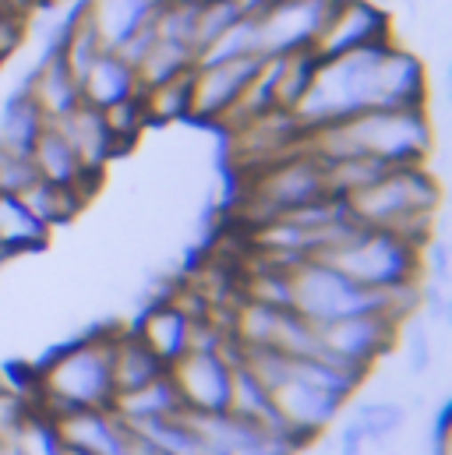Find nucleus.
Returning <instances> with one entry per match:
<instances>
[{
  "label": "nucleus",
  "mask_w": 452,
  "mask_h": 455,
  "mask_svg": "<svg viewBox=\"0 0 452 455\" xmlns=\"http://www.w3.org/2000/svg\"><path fill=\"white\" fill-rule=\"evenodd\" d=\"M424 100H428L424 60L410 46L389 39L346 57L319 60L304 100L294 107V120L304 131H311L360 110L424 107Z\"/></svg>",
  "instance_id": "f257e3e1"
},
{
  "label": "nucleus",
  "mask_w": 452,
  "mask_h": 455,
  "mask_svg": "<svg viewBox=\"0 0 452 455\" xmlns=\"http://www.w3.org/2000/svg\"><path fill=\"white\" fill-rule=\"evenodd\" d=\"M432 145H435V127L424 107H378L304 131V148L319 163L364 156L392 170L424 166Z\"/></svg>",
  "instance_id": "f03ea898"
},
{
  "label": "nucleus",
  "mask_w": 452,
  "mask_h": 455,
  "mask_svg": "<svg viewBox=\"0 0 452 455\" xmlns=\"http://www.w3.org/2000/svg\"><path fill=\"white\" fill-rule=\"evenodd\" d=\"M113 329L89 332L50 353L39 367L28 371L32 399L43 413H71V410H110L113 374H110Z\"/></svg>",
  "instance_id": "7ed1b4c3"
},
{
  "label": "nucleus",
  "mask_w": 452,
  "mask_h": 455,
  "mask_svg": "<svg viewBox=\"0 0 452 455\" xmlns=\"http://www.w3.org/2000/svg\"><path fill=\"white\" fill-rule=\"evenodd\" d=\"M442 205V188L424 166H396L364 191L343 198L346 216L364 229H389L417 243L432 240V220Z\"/></svg>",
  "instance_id": "20e7f679"
},
{
  "label": "nucleus",
  "mask_w": 452,
  "mask_h": 455,
  "mask_svg": "<svg viewBox=\"0 0 452 455\" xmlns=\"http://www.w3.org/2000/svg\"><path fill=\"white\" fill-rule=\"evenodd\" d=\"M319 261H329L336 272L364 290H396L424 283V243L389 229L357 227Z\"/></svg>",
  "instance_id": "39448f33"
},
{
  "label": "nucleus",
  "mask_w": 452,
  "mask_h": 455,
  "mask_svg": "<svg viewBox=\"0 0 452 455\" xmlns=\"http://www.w3.org/2000/svg\"><path fill=\"white\" fill-rule=\"evenodd\" d=\"M322 198H333L329 188H326V170L322 163L301 145L297 152L262 166V170H251L244 173V191H240V220L244 227H258V223H269L276 216H287V212H297L304 205H315Z\"/></svg>",
  "instance_id": "423d86ee"
},
{
  "label": "nucleus",
  "mask_w": 452,
  "mask_h": 455,
  "mask_svg": "<svg viewBox=\"0 0 452 455\" xmlns=\"http://www.w3.org/2000/svg\"><path fill=\"white\" fill-rule=\"evenodd\" d=\"M290 311H297L311 325H326L336 318L382 311V290H364L353 279L336 272L329 261L308 258L290 268ZM389 318V315H385Z\"/></svg>",
  "instance_id": "0eeeda50"
},
{
  "label": "nucleus",
  "mask_w": 452,
  "mask_h": 455,
  "mask_svg": "<svg viewBox=\"0 0 452 455\" xmlns=\"http://www.w3.org/2000/svg\"><path fill=\"white\" fill-rule=\"evenodd\" d=\"M315 329H319V349H322L319 356L367 378L371 367L392 353L403 325H396L392 318H385L378 311H364V315L336 318V322H326Z\"/></svg>",
  "instance_id": "6e6552de"
},
{
  "label": "nucleus",
  "mask_w": 452,
  "mask_h": 455,
  "mask_svg": "<svg viewBox=\"0 0 452 455\" xmlns=\"http://www.w3.org/2000/svg\"><path fill=\"white\" fill-rule=\"evenodd\" d=\"M389 39H396V21L382 0H333L311 43V57L333 60V57H346V53H357V50H367Z\"/></svg>",
  "instance_id": "1a4fd4ad"
},
{
  "label": "nucleus",
  "mask_w": 452,
  "mask_h": 455,
  "mask_svg": "<svg viewBox=\"0 0 452 455\" xmlns=\"http://www.w3.org/2000/svg\"><path fill=\"white\" fill-rule=\"evenodd\" d=\"M240 349H188L177 363H170V381L181 395L184 413H226L233 367Z\"/></svg>",
  "instance_id": "9d476101"
},
{
  "label": "nucleus",
  "mask_w": 452,
  "mask_h": 455,
  "mask_svg": "<svg viewBox=\"0 0 452 455\" xmlns=\"http://www.w3.org/2000/svg\"><path fill=\"white\" fill-rule=\"evenodd\" d=\"M269 392H272V406H276L283 427H287L304 449H308L311 442H319V438L336 424L343 406H346L343 399L322 392V388H315V385H308V381H301L297 374H290L287 356H283V371H279V378L269 385Z\"/></svg>",
  "instance_id": "9b49d317"
},
{
  "label": "nucleus",
  "mask_w": 452,
  "mask_h": 455,
  "mask_svg": "<svg viewBox=\"0 0 452 455\" xmlns=\"http://www.w3.org/2000/svg\"><path fill=\"white\" fill-rule=\"evenodd\" d=\"M333 0H265L258 7V50L262 57H283L297 50H311Z\"/></svg>",
  "instance_id": "f8f14e48"
},
{
  "label": "nucleus",
  "mask_w": 452,
  "mask_h": 455,
  "mask_svg": "<svg viewBox=\"0 0 452 455\" xmlns=\"http://www.w3.org/2000/svg\"><path fill=\"white\" fill-rule=\"evenodd\" d=\"M262 57H240V60H209L191 68V116L198 124L220 127L230 110L237 107L240 92L247 89L254 68Z\"/></svg>",
  "instance_id": "ddd939ff"
},
{
  "label": "nucleus",
  "mask_w": 452,
  "mask_h": 455,
  "mask_svg": "<svg viewBox=\"0 0 452 455\" xmlns=\"http://www.w3.org/2000/svg\"><path fill=\"white\" fill-rule=\"evenodd\" d=\"M191 424L220 449L223 455H297L304 445L283 431L258 427L233 413H188Z\"/></svg>",
  "instance_id": "4468645a"
},
{
  "label": "nucleus",
  "mask_w": 452,
  "mask_h": 455,
  "mask_svg": "<svg viewBox=\"0 0 452 455\" xmlns=\"http://www.w3.org/2000/svg\"><path fill=\"white\" fill-rule=\"evenodd\" d=\"M53 127L64 134V141L71 145V152L78 156L85 177H93L96 184H103L110 163L117 159V148H113V138L103 124V114L78 103L71 114H64L61 120H53Z\"/></svg>",
  "instance_id": "2eb2a0df"
},
{
  "label": "nucleus",
  "mask_w": 452,
  "mask_h": 455,
  "mask_svg": "<svg viewBox=\"0 0 452 455\" xmlns=\"http://www.w3.org/2000/svg\"><path fill=\"white\" fill-rule=\"evenodd\" d=\"M191 329H195V322H191L170 297L149 304V307L141 311V318L131 325V332L149 346V353H152L163 367L177 363V360L191 349Z\"/></svg>",
  "instance_id": "dca6fc26"
},
{
  "label": "nucleus",
  "mask_w": 452,
  "mask_h": 455,
  "mask_svg": "<svg viewBox=\"0 0 452 455\" xmlns=\"http://www.w3.org/2000/svg\"><path fill=\"white\" fill-rule=\"evenodd\" d=\"M21 92L28 96V103L43 114L46 124L61 120V116L71 114V110L82 103L78 78L68 71V64H64L53 50H46V53L36 60V68L28 71V78H25Z\"/></svg>",
  "instance_id": "f3484780"
},
{
  "label": "nucleus",
  "mask_w": 452,
  "mask_h": 455,
  "mask_svg": "<svg viewBox=\"0 0 452 455\" xmlns=\"http://www.w3.org/2000/svg\"><path fill=\"white\" fill-rule=\"evenodd\" d=\"M166 0H85V14L103 43V50H120L131 36L152 28V18L159 14Z\"/></svg>",
  "instance_id": "a211bd4d"
},
{
  "label": "nucleus",
  "mask_w": 452,
  "mask_h": 455,
  "mask_svg": "<svg viewBox=\"0 0 452 455\" xmlns=\"http://www.w3.org/2000/svg\"><path fill=\"white\" fill-rule=\"evenodd\" d=\"M28 159H32L36 177H39V180H46V184L78 188V191H85L89 198H93V195H96V188H100L93 177H85V170H82L78 156L71 152V145L64 141V134H61L53 124H46V127L36 134V141H32V148H28Z\"/></svg>",
  "instance_id": "6ab92c4d"
},
{
  "label": "nucleus",
  "mask_w": 452,
  "mask_h": 455,
  "mask_svg": "<svg viewBox=\"0 0 452 455\" xmlns=\"http://www.w3.org/2000/svg\"><path fill=\"white\" fill-rule=\"evenodd\" d=\"M78 92H82V103L93 107V110H107L113 103H124L131 96H138V75L127 60H120L113 50H103L93 68L82 75L78 82Z\"/></svg>",
  "instance_id": "aec40b11"
},
{
  "label": "nucleus",
  "mask_w": 452,
  "mask_h": 455,
  "mask_svg": "<svg viewBox=\"0 0 452 455\" xmlns=\"http://www.w3.org/2000/svg\"><path fill=\"white\" fill-rule=\"evenodd\" d=\"M110 410L127 424V427H141V424H152V420H166V417L184 413L181 395H177V388H174V381H170V371L159 374L156 381L134 388V392L113 395Z\"/></svg>",
  "instance_id": "412c9836"
},
{
  "label": "nucleus",
  "mask_w": 452,
  "mask_h": 455,
  "mask_svg": "<svg viewBox=\"0 0 452 455\" xmlns=\"http://www.w3.org/2000/svg\"><path fill=\"white\" fill-rule=\"evenodd\" d=\"M110 374L113 395H120V392H134V388L156 381L159 374H166V367L149 353V346L138 339L131 329H113Z\"/></svg>",
  "instance_id": "4be33fe9"
},
{
  "label": "nucleus",
  "mask_w": 452,
  "mask_h": 455,
  "mask_svg": "<svg viewBox=\"0 0 452 455\" xmlns=\"http://www.w3.org/2000/svg\"><path fill=\"white\" fill-rule=\"evenodd\" d=\"M50 236L53 233L32 216V209L18 195H0V247L7 258L43 251Z\"/></svg>",
  "instance_id": "5701e85b"
},
{
  "label": "nucleus",
  "mask_w": 452,
  "mask_h": 455,
  "mask_svg": "<svg viewBox=\"0 0 452 455\" xmlns=\"http://www.w3.org/2000/svg\"><path fill=\"white\" fill-rule=\"evenodd\" d=\"M53 53L68 64V71L78 82L93 68V60L103 53V43H100V36H96V28H93V21H89V14H85L82 4L68 14V21H61V32L53 39Z\"/></svg>",
  "instance_id": "b1692460"
},
{
  "label": "nucleus",
  "mask_w": 452,
  "mask_h": 455,
  "mask_svg": "<svg viewBox=\"0 0 452 455\" xmlns=\"http://www.w3.org/2000/svg\"><path fill=\"white\" fill-rule=\"evenodd\" d=\"M18 198L32 209V216L50 229V233L57 227H68L71 220H78V212L89 205V195H85V191L64 188V184H46V180H36V184H32L28 191H21Z\"/></svg>",
  "instance_id": "393cba45"
},
{
  "label": "nucleus",
  "mask_w": 452,
  "mask_h": 455,
  "mask_svg": "<svg viewBox=\"0 0 452 455\" xmlns=\"http://www.w3.org/2000/svg\"><path fill=\"white\" fill-rule=\"evenodd\" d=\"M138 103L145 110L149 127L152 124H181L191 116V71L138 89Z\"/></svg>",
  "instance_id": "a878e982"
},
{
  "label": "nucleus",
  "mask_w": 452,
  "mask_h": 455,
  "mask_svg": "<svg viewBox=\"0 0 452 455\" xmlns=\"http://www.w3.org/2000/svg\"><path fill=\"white\" fill-rule=\"evenodd\" d=\"M350 420L360 427L367 449H385V445L407 427V403H396V399H371V403H364Z\"/></svg>",
  "instance_id": "bb28decb"
},
{
  "label": "nucleus",
  "mask_w": 452,
  "mask_h": 455,
  "mask_svg": "<svg viewBox=\"0 0 452 455\" xmlns=\"http://www.w3.org/2000/svg\"><path fill=\"white\" fill-rule=\"evenodd\" d=\"M240 18H247L240 0H195V28H191L195 64H198V57L223 36L226 28L237 25Z\"/></svg>",
  "instance_id": "cd10ccee"
},
{
  "label": "nucleus",
  "mask_w": 452,
  "mask_h": 455,
  "mask_svg": "<svg viewBox=\"0 0 452 455\" xmlns=\"http://www.w3.org/2000/svg\"><path fill=\"white\" fill-rule=\"evenodd\" d=\"M46 127L43 114L28 103L25 92H14L4 107H0V148H14V152H28L36 134Z\"/></svg>",
  "instance_id": "c85d7f7f"
},
{
  "label": "nucleus",
  "mask_w": 452,
  "mask_h": 455,
  "mask_svg": "<svg viewBox=\"0 0 452 455\" xmlns=\"http://www.w3.org/2000/svg\"><path fill=\"white\" fill-rule=\"evenodd\" d=\"M191 68H195V53L188 46H177V43H166V39H156L152 36V46L145 50V57L134 68L138 89L156 85V82H166V78H177V75H188Z\"/></svg>",
  "instance_id": "c756f323"
},
{
  "label": "nucleus",
  "mask_w": 452,
  "mask_h": 455,
  "mask_svg": "<svg viewBox=\"0 0 452 455\" xmlns=\"http://www.w3.org/2000/svg\"><path fill=\"white\" fill-rule=\"evenodd\" d=\"M319 60L311 57V50H297V53H283L279 57V75H276V110L294 114V107L304 100L311 78H315Z\"/></svg>",
  "instance_id": "7c9ffc66"
},
{
  "label": "nucleus",
  "mask_w": 452,
  "mask_h": 455,
  "mask_svg": "<svg viewBox=\"0 0 452 455\" xmlns=\"http://www.w3.org/2000/svg\"><path fill=\"white\" fill-rule=\"evenodd\" d=\"M7 455H64V438H61L53 417L36 410L28 417V424L14 435V442L7 445Z\"/></svg>",
  "instance_id": "2f4dec72"
},
{
  "label": "nucleus",
  "mask_w": 452,
  "mask_h": 455,
  "mask_svg": "<svg viewBox=\"0 0 452 455\" xmlns=\"http://www.w3.org/2000/svg\"><path fill=\"white\" fill-rule=\"evenodd\" d=\"M100 114H103V124H107V131H110L117 156L131 152V148L138 145V138L145 134V127H149L138 96H131V100H124V103H113V107L100 110Z\"/></svg>",
  "instance_id": "473e14b6"
},
{
  "label": "nucleus",
  "mask_w": 452,
  "mask_h": 455,
  "mask_svg": "<svg viewBox=\"0 0 452 455\" xmlns=\"http://www.w3.org/2000/svg\"><path fill=\"white\" fill-rule=\"evenodd\" d=\"M240 57H262L258 50V25L254 18H240L237 25H230L223 36L198 57V64H209V60H240Z\"/></svg>",
  "instance_id": "72a5a7b5"
},
{
  "label": "nucleus",
  "mask_w": 452,
  "mask_h": 455,
  "mask_svg": "<svg viewBox=\"0 0 452 455\" xmlns=\"http://www.w3.org/2000/svg\"><path fill=\"white\" fill-rule=\"evenodd\" d=\"M36 399L28 385H4L0 381V442L11 445L14 435L28 424V417L36 413Z\"/></svg>",
  "instance_id": "f704fd0d"
},
{
  "label": "nucleus",
  "mask_w": 452,
  "mask_h": 455,
  "mask_svg": "<svg viewBox=\"0 0 452 455\" xmlns=\"http://www.w3.org/2000/svg\"><path fill=\"white\" fill-rule=\"evenodd\" d=\"M28 32H32V11L0 4V68H7L25 50Z\"/></svg>",
  "instance_id": "c9c22d12"
},
{
  "label": "nucleus",
  "mask_w": 452,
  "mask_h": 455,
  "mask_svg": "<svg viewBox=\"0 0 452 455\" xmlns=\"http://www.w3.org/2000/svg\"><path fill=\"white\" fill-rule=\"evenodd\" d=\"M36 170L28 152H14V148H0V195H21L36 184Z\"/></svg>",
  "instance_id": "e433bc0d"
},
{
  "label": "nucleus",
  "mask_w": 452,
  "mask_h": 455,
  "mask_svg": "<svg viewBox=\"0 0 452 455\" xmlns=\"http://www.w3.org/2000/svg\"><path fill=\"white\" fill-rule=\"evenodd\" d=\"M435 363V346H432V332L428 325H410L407 329V371L410 378H424Z\"/></svg>",
  "instance_id": "4c0bfd02"
},
{
  "label": "nucleus",
  "mask_w": 452,
  "mask_h": 455,
  "mask_svg": "<svg viewBox=\"0 0 452 455\" xmlns=\"http://www.w3.org/2000/svg\"><path fill=\"white\" fill-rule=\"evenodd\" d=\"M367 442H364V435H360V427L353 424V420H346L343 427H339V442H336V455H367Z\"/></svg>",
  "instance_id": "58836bf2"
},
{
  "label": "nucleus",
  "mask_w": 452,
  "mask_h": 455,
  "mask_svg": "<svg viewBox=\"0 0 452 455\" xmlns=\"http://www.w3.org/2000/svg\"><path fill=\"white\" fill-rule=\"evenodd\" d=\"M75 0H36V11H57V7H68Z\"/></svg>",
  "instance_id": "ea45409f"
},
{
  "label": "nucleus",
  "mask_w": 452,
  "mask_h": 455,
  "mask_svg": "<svg viewBox=\"0 0 452 455\" xmlns=\"http://www.w3.org/2000/svg\"><path fill=\"white\" fill-rule=\"evenodd\" d=\"M4 4H11L18 11H36V0H4Z\"/></svg>",
  "instance_id": "a19ab883"
},
{
  "label": "nucleus",
  "mask_w": 452,
  "mask_h": 455,
  "mask_svg": "<svg viewBox=\"0 0 452 455\" xmlns=\"http://www.w3.org/2000/svg\"><path fill=\"white\" fill-rule=\"evenodd\" d=\"M4 261H7V254H4V247H0V265H4Z\"/></svg>",
  "instance_id": "79ce46f5"
},
{
  "label": "nucleus",
  "mask_w": 452,
  "mask_h": 455,
  "mask_svg": "<svg viewBox=\"0 0 452 455\" xmlns=\"http://www.w3.org/2000/svg\"><path fill=\"white\" fill-rule=\"evenodd\" d=\"M322 455H336V452H322Z\"/></svg>",
  "instance_id": "37998d69"
},
{
  "label": "nucleus",
  "mask_w": 452,
  "mask_h": 455,
  "mask_svg": "<svg viewBox=\"0 0 452 455\" xmlns=\"http://www.w3.org/2000/svg\"><path fill=\"white\" fill-rule=\"evenodd\" d=\"M0 4H4V0H0Z\"/></svg>",
  "instance_id": "c03bdc74"
}]
</instances>
